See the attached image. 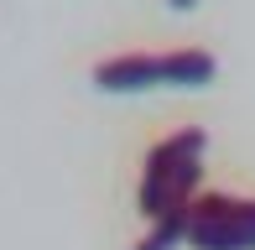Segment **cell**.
I'll return each instance as SVG.
<instances>
[{
    "label": "cell",
    "mask_w": 255,
    "mask_h": 250,
    "mask_svg": "<svg viewBox=\"0 0 255 250\" xmlns=\"http://www.w3.org/2000/svg\"><path fill=\"white\" fill-rule=\"evenodd\" d=\"M203 146L208 135L198 125L188 130H172L167 141H156L146 151V167H141V214L146 219H161L172 209H188L198 198V183H203Z\"/></svg>",
    "instance_id": "cell-1"
},
{
    "label": "cell",
    "mask_w": 255,
    "mask_h": 250,
    "mask_svg": "<svg viewBox=\"0 0 255 250\" xmlns=\"http://www.w3.org/2000/svg\"><path fill=\"white\" fill-rule=\"evenodd\" d=\"M219 58L203 47H177V52H120L94 68V89L104 94H141V89H203L214 84Z\"/></svg>",
    "instance_id": "cell-2"
},
{
    "label": "cell",
    "mask_w": 255,
    "mask_h": 250,
    "mask_svg": "<svg viewBox=\"0 0 255 250\" xmlns=\"http://www.w3.org/2000/svg\"><path fill=\"white\" fill-rule=\"evenodd\" d=\"M193 250H255V198L235 193H198L188 209Z\"/></svg>",
    "instance_id": "cell-3"
},
{
    "label": "cell",
    "mask_w": 255,
    "mask_h": 250,
    "mask_svg": "<svg viewBox=\"0 0 255 250\" xmlns=\"http://www.w3.org/2000/svg\"><path fill=\"white\" fill-rule=\"evenodd\" d=\"M188 209H172V214H161V219H151V235H146L135 250H172L177 240H188Z\"/></svg>",
    "instance_id": "cell-4"
},
{
    "label": "cell",
    "mask_w": 255,
    "mask_h": 250,
    "mask_svg": "<svg viewBox=\"0 0 255 250\" xmlns=\"http://www.w3.org/2000/svg\"><path fill=\"white\" fill-rule=\"evenodd\" d=\"M167 5H172V10H193L198 0H167Z\"/></svg>",
    "instance_id": "cell-5"
}]
</instances>
